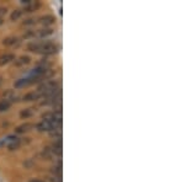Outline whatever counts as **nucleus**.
Wrapping results in <instances>:
<instances>
[{"label":"nucleus","mask_w":185,"mask_h":182,"mask_svg":"<svg viewBox=\"0 0 185 182\" xmlns=\"http://www.w3.org/2000/svg\"><path fill=\"white\" fill-rule=\"evenodd\" d=\"M27 48L31 51V52H36V53H43V54H54L58 52L59 47L49 41H46V42H37V41H33V42H30L27 44Z\"/></svg>","instance_id":"nucleus-1"},{"label":"nucleus","mask_w":185,"mask_h":182,"mask_svg":"<svg viewBox=\"0 0 185 182\" xmlns=\"http://www.w3.org/2000/svg\"><path fill=\"white\" fill-rule=\"evenodd\" d=\"M33 128H35V124H33V123L26 122V123H23V124L19 125V127L15 129V132H16L18 134H23V133L30 132V130H31V129H33Z\"/></svg>","instance_id":"nucleus-2"},{"label":"nucleus","mask_w":185,"mask_h":182,"mask_svg":"<svg viewBox=\"0 0 185 182\" xmlns=\"http://www.w3.org/2000/svg\"><path fill=\"white\" fill-rule=\"evenodd\" d=\"M52 33H53L52 28H41L37 31H33V38H44Z\"/></svg>","instance_id":"nucleus-3"},{"label":"nucleus","mask_w":185,"mask_h":182,"mask_svg":"<svg viewBox=\"0 0 185 182\" xmlns=\"http://www.w3.org/2000/svg\"><path fill=\"white\" fill-rule=\"evenodd\" d=\"M41 99V95L37 92V91H31V92H27L26 95L22 96V101H37Z\"/></svg>","instance_id":"nucleus-4"},{"label":"nucleus","mask_w":185,"mask_h":182,"mask_svg":"<svg viewBox=\"0 0 185 182\" xmlns=\"http://www.w3.org/2000/svg\"><path fill=\"white\" fill-rule=\"evenodd\" d=\"M3 100H6L9 102L16 101V94L14 90H6L3 92Z\"/></svg>","instance_id":"nucleus-5"},{"label":"nucleus","mask_w":185,"mask_h":182,"mask_svg":"<svg viewBox=\"0 0 185 182\" xmlns=\"http://www.w3.org/2000/svg\"><path fill=\"white\" fill-rule=\"evenodd\" d=\"M56 22V17L52 16V15H44L40 17V23H42L43 26H51Z\"/></svg>","instance_id":"nucleus-6"},{"label":"nucleus","mask_w":185,"mask_h":182,"mask_svg":"<svg viewBox=\"0 0 185 182\" xmlns=\"http://www.w3.org/2000/svg\"><path fill=\"white\" fill-rule=\"evenodd\" d=\"M15 61V54H13V53H5V54L0 56V66L1 65H5V64H8V63H10V61Z\"/></svg>","instance_id":"nucleus-7"},{"label":"nucleus","mask_w":185,"mask_h":182,"mask_svg":"<svg viewBox=\"0 0 185 182\" xmlns=\"http://www.w3.org/2000/svg\"><path fill=\"white\" fill-rule=\"evenodd\" d=\"M51 151L53 155H58L61 156L62 155V140H56L53 143V145L51 146Z\"/></svg>","instance_id":"nucleus-8"},{"label":"nucleus","mask_w":185,"mask_h":182,"mask_svg":"<svg viewBox=\"0 0 185 182\" xmlns=\"http://www.w3.org/2000/svg\"><path fill=\"white\" fill-rule=\"evenodd\" d=\"M40 5H41V4H40L39 1H32V0H31L27 5H25V11H26V12L35 11L36 9H39V7H40Z\"/></svg>","instance_id":"nucleus-9"},{"label":"nucleus","mask_w":185,"mask_h":182,"mask_svg":"<svg viewBox=\"0 0 185 182\" xmlns=\"http://www.w3.org/2000/svg\"><path fill=\"white\" fill-rule=\"evenodd\" d=\"M18 139H19V138H18L16 135H9V137H6V138L1 142V145H5V146H8V148H9L11 144H14V143L16 142Z\"/></svg>","instance_id":"nucleus-10"},{"label":"nucleus","mask_w":185,"mask_h":182,"mask_svg":"<svg viewBox=\"0 0 185 182\" xmlns=\"http://www.w3.org/2000/svg\"><path fill=\"white\" fill-rule=\"evenodd\" d=\"M11 107V102L6 100H0V112H5Z\"/></svg>","instance_id":"nucleus-11"},{"label":"nucleus","mask_w":185,"mask_h":182,"mask_svg":"<svg viewBox=\"0 0 185 182\" xmlns=\"http://www.w3.org/2000/svg\"><path fill=\"white\" fill-rule=\"evenodd\" d=\"M20 41L18 40L16 37H8V38H5V40L3 41V43L5 44V46H15L16 43H19Z\"/></svg>","instance_id":"nucleus-12"},{"label":"nucleus","mask_w":185,"mask_h":182,"mask_svg":"<svg viewBox=\"0 0 185 182\" xmlns=\"http://www.w3.org/2000/svg\"><path fill=\"white\" fill-rule=\"evenodd\" d=\"M49 134H51V137H53L54 139H57V140H61L62 139V130L61 128H57V129H53V130H51L49 132Z\"/></svg>","instance_id":"nucleus-13"},{"label":"nucleus","mask_w":185,"mask_h":182,"mask_svg":"<svg viewBox=\"0 0 185 182\" xmlns=\"http://www.w3.org/2000/svg\"><path fill=\"white\" fill-rule=\"evenodd\" d=\"M30 61H31V58H30V57H27V56H22V57L19 58V61H16L15 64H16L18 66H20V65H23V64H28Z\"/></svg>","instance_id":"nucleus-14"},{"label":"nucleus","mask_w":185,"mask_h":182,"mask_svg":"<svg viewBox=\"0 0 185 182\" xmlns=\"http://www.w3.org/2000/svg\"><path fill=\"white\" fill-rule=\"evenodd\" d=\"M33 113H35L33 108H27V110H25V111L21 112L20 116H21V118H28V117H31Z\"/></svg>","instance_id":"nucleus-15"},{"label":"nucleus","mask_w":185,"mask_h":182,"mask_svg":"<svg viewBox=\"0 0 185 182\" xmlns=\"http://www.w3.org/2000/svg\"><path fill=\"white\" fill-rule=\"evenodd\" d=\"M21 15H22V11L21 10H15V11H13V14H11V21H16L19 20L21 17Z\"/></svg>","instance_id":"nucleus-16"},{"label":"nucleus","mask_w":185,"mask_h":182,"mask_svg":"<svg viewBox=\"0 0 185 182\" xmlns=\"http://www.w3.org/2000/svg\"><path fill=\"white\" fill-rule=\"evenodd\" d=\"M6 7H3V6H0V19H3L5 15H6Z\"/></svg>","instance_id":"nucleus-17"},{"label":"nucleus","mask_w":185,"mask_h":182,"mask_svg":"<svg viewBox=\"0 0 185 182\" xmlns=\"http://www.w3.org/2000/svg\"><path fill=\"white\" fill-rule=\"evenodd\" d=\"M33 23H36V21H35V19H28V20L23 21V25H33Z\"/></svg>","instance_id":"nucleus-18"},{"label":"nucleus","mask_w":185,"mask_h":182,"mask_svg":"<svg viewBox=\"0 0 185 182\" xmlns=\"http://www.w3.org/2000/svg\"><path fill=\"white\" fill-rule=\"evenodd\" d=\"M61 180L62 179H59V177H52V179H51V181L52 182H62Z\"/></svg>","instance_id":"nucleus-19"},{"label":"nucleus","mask_w":185,"mask_h":182,"mask_svg":"<svg viewBox=\"0 0 185 182\" xmlns=\"http://www.w3.org/2000/svg\"><path fill=\"white\" fill-rule=\"evenodd\" d=\"M30 182H44V181H42V180H37V179H32V180H30Z\"/></svg>","instance_id":"nucleus-20"},{"label":"nucleus","mask_w":185,"mask_h":182,"mask_svg":"<svg viewBox=\"0 0 185 182\" xmlns=\"http://www.w3.org/2000/svg\"><path fill=\"white\" fill-rule=\"evenodd\" d=\"M3 22H4V20H3V19H0V25H3Z\"/></svg>","instance_id":"nucleus-21"},{"label":"nucleus","mask_w":185,"mask_h":182,"mask_svg":"<svg viewBox=\"0 0 185 182\" xmlns=\"http://www.w3.org/2000/svg\"><path fill=\"white\" fill-rule=\"evenodd\" d=\"M1 84H3V79H1V78H0V85H1Z\"/></svg>","instance_id":"nucleus-22"}]
</instances>
